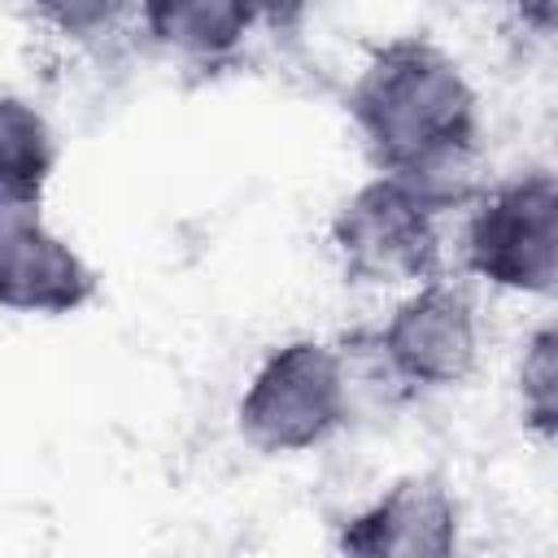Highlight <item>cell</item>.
<instances>
[{"label":"cell","mask_w":558,"mask_h":558,"mask_svg":"<svg viewBox=\"0 0 558 558\" xmlns=\"http://www.w3.org/2000/svg\"><path fill=\"white\" fill-rule=\"evenodd\" d=\"M349 122L375 166L410 183L440 214L453 209L480 153V96L440 44L397 35L379 44L349 87Z\"/></svg>","instance_id":"obj_1"},{"label":"cell","mask_w":558,"mask_h":558,"mask_svg":"<svg viewBox=\"0 0 558 558\" xmlns=\"http://www.w3.org/2000/svg\"><path fill=\"white\" fill-rule=\"evenodd\" d=\"M353 414L344 357L323 340H288L270 349L235 401V427L244 445L270 458L327 445Z\"/></svg>","instance_id":"obj_2"},{"label":"cell","mask_w":558,"mask_h":558,"mask_svg":"<svg viewBox=\"0 0 558 558\" xmlns=\"http://www.w3.org/2000/svg\"><path fill=\"white\" fill-rule=\"evenodd\" d=\"M327 235L349 283L414 288L440 275V209L392 174L353 187Z\"/></svg>","instance_id":"obj_3"},{"label":"cell","mask_w":558,"mask_h":558,"mask_svg":"<svg viewBox=\"0 0 558 558\" xmlns=\"http://www.w3.org/2000/svg\"><path fill=\"white\" fill-rule=\"evenodd\" d=\"M462 262L488 288L549 296L558 279V183L527 170L484 192L462 231Z\"/></svg>","instance_id":"obj_4"},{"label":"cell","mask_w":558,"mask_h":558,"mask_svg":"<svg viewBox=\"0 0 558 558\" xmlns=\"http://www.w3.org/2000/svg\"><path fill=\"white\" fill-rule=\"evenodd\" d=\"M375 344L401 388H458L480 362V318L466 288L445 275H432L405 288L388 323L375 331Z\"/></svg>","instance_id":"obj_5"},{"label":"cell","mask_w":558,"mask_h":558,"mask_svg":"<svg viewBox=\"0 0 558 558\" xmlns=\"http://www.w3.org/2000/svg\"><path fill=\"white\" fill-rule=\"evenodd\" d=\"M458 545V501L440 475H401L344 519L340 549L362 558H445Z\"/></svg>","instance_id":"obj_6"},{"label":"cell","mask_w":558,"mask_h":558,"mask_svg":"<svg viewBox=\"0 0 558 558\" xmlns=\"http://www.w3.org/2000/svg\"><path fill=\"white\" fill-rule=\"evenodd\" d=\"M96 296V270L44 218L0 248V310L31 318L78 314Z\"/></svg>","instance_id":"obj_7"},{"label":"cell","mask_w":558,"mask_h":558,"mask_svg":"<svg viewBox=\"0 0 558 558\" xmlns=\"http://www.w3.org/2000/svg\"><path fill=\"white\" fill-rule=\"evenodd\" d=\"M144 35L196 65L227 61L244 48V39L257 31L262 13L270 9L266 0H135Z\"/></svg>","instance_id":"obj_8"},{"label":"cell","mask_w":558,"mask_h":558,"mask_svg":"<svg viewBox=\"0 0 558 558\" xmlns=\"http://www.w3.org/2000/svg\"><path fill=\"white\" fill-rule=\"evenodd\" d=\"M57 170V131L48 118L22 100L0 92V192L44 196Z\"/></svg>","instance_id":"obj_9"},{"label":"cell","mask_w":558,"mask_h":558,"mask_svg":"<svg viewBox=\"0 0 558 558\" xmlns=\"http://www.w3.org/2000/svg\"><path fill=\"white\" fill-rule=\"evenodd\" d=\"M514 392H519V418L536 440H554L558 432V331L554 323H541L523 357L514 366Z\"/></svg>","instance_id":"obj_10"},{"label":"cell","mask_w":558,"mask_h":558,"mask_svg":"<svg viewBox=\"0 0 558 558\" xmlns=\"http://www.w3.org/2000/svg\"><path fill=\"white\" fill-rule=\"evenodd\" d=\"M35 9V17L44 26H52L57 35H70V39H92V35H105L135 0H26Z\"/></svg>","instance_id":"obj_11"},{"label":"cell","mask_w":558,"mask_h":558,"mask_svg":"<svg viewBox=\"0 0 558 558\" xmlns=\"http://www.w3.org/2000/svg\"><path fill=\"white\" fill-rule=\"evenodd\" d=\"M39 201L44 196H13V192H0V248L31 222H39Z\"/></svg>","instance_id":"obj_12"},{"label":"cell","mask_w":558,"mask_h":558,"mask_svg":"<svg viewBox=\"0 0 558 558\" xmlns=\"http://www.w3.org/2000/svg\"><path fill=\"white\" fill-rule=\"evenodd\" d=\"M519 9V22L536 35H549L554 31V0H514Z\"/></svg>","instance_id":"obj_13"}]
</instances>
